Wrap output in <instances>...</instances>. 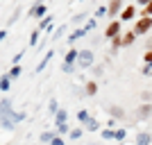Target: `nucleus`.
Here are the masks:
<instances>
[{"instance_id": "obj_17", "label": "nucleus", "mask_w": 152, "mask_h": 145, "mask_svg": "<svg viewBox=\"0 0 152 145\" xmlns=\"http://www.w3.org/2000/svg\"><path fill=\"white\" fill-rule=\"evenodd\" d=\"M66 122V111H59L57 114V125H64Z\"/></svg>"}, {"instance_id": "obj_14", "label": "nucleus", "mask_w": 152, "mask_h": 145, "mask_svg": "<svg viewBox=\"0 0 152 145\" xmlns=\"http://www.w3.org/2000/svg\"><path fill=\"white\" fill-rule=\"evenodd\" d=\"M41 141H43V143H52V141H55V136H52L50 132H43V134H41Z\"/></svg>"}, {"instance_id": "obj_24", "label": "nucleus", "mask_w": 152, "mask_h": 145, "mask_svg": "<svg viewBox=\"0 0 152 145\" xmlns=\"http://www.w3.org/2000/svg\"><path fill=\"white\" fill-rule=\"evenodd\" d=\"M125 138V132H123V129H118V132H116V141H123Z\"/></svg>"}, {"instance_id": "obj_10", "label": "nucleus", "mask_w": 152, "mask_h": 145, "mask_svg": "<svg viewBox=\"0 0 152 145\" xmlns=\"http://www.w3.org/2000/svg\"><path fill=\"white\" fill-rule=\"evenodd\" d=\"M77 57H80V52H77V50H70L68 55H66V63L70 66L73 61H77Z\"/></svg>"}, {"instance_id": "obj_26", "label": "nucleus", "mask_w": 152, "mask_h": 145, "mask_svg": "<svg viewBox=\"0 0 152 145\" xmlns=\"http://www.w3.org/2000/svg\"><path fill=\"white\" fill-rule=\"evenodd\" d=\"M143 75H152V63H148L145 68H143Z\"/></svg>"}, {"instance_id": "obj_5", "label": "nucleus", "mask_w": 152, "mask_h": 145, "mask_svg": "<svg viewBox=\"0 0 152 145\" xmlns=\"http://www.w3.org/2000/svg\"><path fill=\"white\" fill-rule=\"evenodd\" d=\"M121 9H123V0H111L109 7H107V14H109V16H116Z\"/></svg>"}, {"instance_id": "obj_21", "label": "nucleus", "mask_w": 152, "mask_h": 145, "mask_svg": "<svg viewBox=\"0 0 152 145\" xmlns=\"http://www.w3.org/2000/svg\"><path fill=\"white\" fill-rule=\"evenodd\" d=\"M57 132L59 134H66V132H68V125H66V122H64V125H57Z\"/></svg>"}, {"instance_id": "obj_25", "label": "nucleus", "mask_w": 152, "mask_h": 145, "mask_svg": "<svg viewBox=\"0 0 152 145\" xmlns=\"http://www.w3.org/2000/svg\"><path fill=\"white\" fill-rule=\"evenodd\" d=\"M7 86H9V77H2V91H7Z\"/></svg>"}, {"instance_id": "obj_29", "label": "nucleus", "mask_w": 152, "mask_h": 145, "mask_svg": "<svg viewBox=\"0 0 152 145\" xmlns=\"http://www.w3.org/2000/svg\"><path fill=\"white\" fill-rule=\"evenodd\" d=\"M30 41H32V45L37 43V41H39V32H34V34H32V39H30Z\"/></svg>"}, {"instance_id": "obj_11", "label": "nucleus", "mask_w": 152, "mask_h": 145, "mask_svg": "<svg viewBox=\"0 0 152 145\" xmlns=\"http://www.w3.org/2000/svg\"><path fill=\"white\" fill-rule=\"evenodd\" d=\"M98 93V84L95 82H86V95H95Z\"/></svg>"}, {"instance_id": "obj_28", "label": "nucleus", "mask_w": 152, "mask_h": 145, "mask_svg": "<svg viewBox=\"0 0 152 145\" xmlns=\"http://www.w3.org/2000/svg\"><path fill=\"white\" fill-rule=\"evenodd\" d=\"M80 134H82V129H73V132H70V136H73V138H80Z\"/></svg>"}, {"instance_id": "obj_23", "label": "nucleus", "mask_w": 152, "mask_h": 145, "mask_svg": "<svg viewBox=\"0 0 152 145\" xmlns=\"http://www.w3.org/2000/svg\"><path fill=\"white\" fill-rule=\"evenodd\" d=\"M143 59H145V63H152V50H148V52H145V57H143Z\"/></svg>"}, {"instance_id": "obj_2", "label": "nucleus", "mask_w": 152, "mask_h": 145, "mask_svg": "<svg viewBox=\"0 0 152 145\" xmlns=\"http://www.w3.org/2000/svg\"><path fill=\"white\" fill-rule=\"evenodd\" d=\"M104 36H107V39L121 36V20H111V23L107 25V30H104Z\"/></svg>"}, {"instance_id": "obj_27", "label": "nucleus", "mask_w": 152, "mask_h": 145, "mask_svg": "<svg viewBox=\"0 0 152 145\" xmlns=\"http://www.w3.org/2000/svg\"><path fill=\"white\" fill-rule=\"evenodd\" d=\"M143 16H152V2H150V5H145V14H143Z\"/></svg>"}, {"instance_id": "obj_32", "label": "nucleus", "mask_w": 152, "mask_h": 145, "mask_svg": "<svg viewBox=\"0 0 152 145\" xmlns=\"http://www.w3.org/2000/svg\"><path fill=\"white\" fill-rule=\"evenodd\" d=\"M150 50H152V41H150Z\"/></svg>"}, {"instance_id": "obj_18", "label": "nucleus", "mask_w": 152, "mask_h": 145, "mask_svg": "<svg viewBox=\"0 0 152 145\" xmlns=\"http://www.w3.org/2000/svg\"><path fill=\"white\" fill-rule=\"evenodd\" d=\"M80 36H84V30H77L75 34H73V36H68V41H77Z\"/></svg>"}, {"instance_id": "obj_7", "label": "nucleus", "mask_w": 152, "mask_h": 145, "mask_svg": "<svg viewBox=\"0 0 152 145\" xmlns=\"http://www.w3.org/2000/svg\"><path fill=\"white\" fill-rule=\"evenodd\" d=\"M134 39H136V32H127V34H123V45H132L134 43Z\"/></svg>"}, {"instance_id": "obj_30", "label": "nucleus", "mask_w": 152, "mask_h": 145, "mask_svg": "<svg viewBox=\"0 0 152 145\" xmlns=\"http://www.w3.org/2000/svg\"><path fill=\"white\" fill-rule=\"evenodd\" d=\"M136 2H139V5H150L152 0H136Z\"/></svg>"}, {"instance_id": "obj_6", "label": "nucleus", "mask_w": 152, "mask_h": 145, "mask_svg": "<svg viewBox=\"0 0 152 145\" xmlns=\"http://www.w3.org/2000/svg\"><path fill=\"white\" fill-rule=\"evenodd\" d=\"M134 16H136V7H125L121 14V20H132Z\"/></svg>"}, {"instance_id": "obj_3", "label": "nucleus", "mask_w": 152, "mask_h": 145, "mask_svg": "<svg viewBox=\"0 0 152 145\" xmlns=\"http://www.w3.org/2000/svg\"><path fill=\"white\" fill-rule=\"evenodd\" d=\"M91 63H93V55H91L89 50L80 52V57H77V66H80V68H89Z\"/></svg>"}, {"instance_id": "obj_4", "label": "nucleus", "mask_w": 152, "mask_h": 145, "mask_svg": "<svg viewBox=\"0 0 152 145\" xmlns=\"http://www.w3.org/2000/svg\"><path fill=\"white\" fill-rule=\"evenodd\" d=\"M152 116V104H143V107H139V111H136V118L139 120H145V118H150Z\"/></svg>"}, {"instance_id": "obj_13", "label": "nucleus", "mask_w": 152, "mask_h": 145, "mask_svg": "<svg viewBox=\"0 0 152 145\" xmlns=\"http://www.w3.org/2000/svg\"><path fill=\"white\" fill-rule=\"evenodd\" d=\"M86 129H89V132H95V129H98V120L89 118V120H86Z\"/></svg>"}, {"instance_id": "obj_19", "label": "nucleus", "mask_w": 152, "mask_h": 145, "mask_svg": "<svg viewBox=\"0 0 152 145\" xmlns=\"http://www.w3.org/2000/svg\"><path fill=\"white\" fill-rule=\"evenodd\" d=\"M77 118H80V122H86V120H89V114H86V111H80Z\"/></svg>"}, {"instance_id": "obj_15", "label": "nucleus", "mask_w": 152, "mask_h": 145, "mask_svg": "<svg viewBox=\"0 0 152 145\" xmlns=\"http://www.w3.org/2000/svg\"><path fill=\"white\" fill-rule=\"evenodd\" d=\"M111 45H114V50H118L123 45V36H116V39H111Z\"/></svg>"}, {"instance_id": "obj_31", "label": "nucleus", "mask_w": 152, "mask_h": 145, "mask_svg": "<svg viewBox=\"0 0 152 145\" xmlns=\"http://www.w3.org/2000/svg\"><path fill=\"white\" fill-rule=\"evenodd\" d=\"M52 145H64V143H61V138H55V141H52Z\"/></svg>"}, {"instance_id": "obj_8", "label": "nucleus", "mask_w": 152, "mask_h": 145, "mask_svg": "<svg viewBox=\"0 0 152 145\" xmlns=\"http://www.w3.org/2000/svg\"><path fill=\"white\" fill-rule=\"evenodd\" d=\"M41 14H45V5H43V2H39V5H34V7H32L30 16H41Z\"/></svg>"}, {"instance_id": "obj_16", "label": "nucleus", "mask_w": 152, "mask_h": 145, "mask_svg": "<svg viewBox=\"0 0 152 145\" xmlns=\"http://www.w3.org/2000/svg\"><path fill=\"white\" fill-rule=\"evenodd\" d=\"M50 57H52V52H48V55H45V57H43V61L39 63V68H37V70H43V68H45V63L50 61Z\"/></svg>"}, {"instance_id": "obj_20", "label": "nucleus", "mask_w": 152, "mask_h": 145, "mask_svg": "<svg viewBox=\"0 0 152 145\" xmlns=\"http://www.w3.org/2000/svg\"><path fill=\"white\" fill-rule=\"evenodd\" d=\"M18 75H20V68H18V66H14V68L9 70V77H18Z\"/></svg>"}, {"instance_id": "obj_12", "label": "nucleus", "mask_w": 152, "mask_h": 145, "mask_svg": "<svg viewBox=\"0 0 152 145\" xmlns=\"http://www.w3.org/2000/svg\"><path fill=\"white\" fill-rule=\"evenodd\" d=\"M109 114L114 116V118H123V116H125V111H123L121 107H111V109H109Z\"/></svg>"}, {"instance_id": "obj_22", "label": "nucleus", "mask_w": 152, "mask_h": 145, "mask_svg": "<svg viewBox=\"0 0 152 145\" xmlns=\"http://www.w3.org/2000/svg\"><path fill=\"white\" fill-rule=\"evenodd\" d=\"M48 111H50V114H57V102L55 100H50V109H48Z\"/></svg>"}, {"instance_id": "obj_1", "label": "nucleus", "mask_w": 152, "mask_h": 145, "mask_svg": "<svg viewBox=\"0 0 152 145\" xmlns=\"http://www.w3.org/2000/svg\"><path fill=\"white\" fill-rule=\"evenodd\" d=\"M152 30V16H141L139 20H136V25H134V32H136V36H141V34H145V32Z\"/></svg>"}, {"instance_id": "obj_9", "label": "nucleus", "mask_w": 152, "mask_h": 145, "mask_svg": "<svg viewBox=\"0 0 152 145\" xmlns=\"http://www.w3.org/2000/svg\"><path fill=\"white\" fill-rule=\"evenodd\" d=\"M136 145H150V134L148 132L139 134V136H136Z\"/></svg>"}]
</instances>
